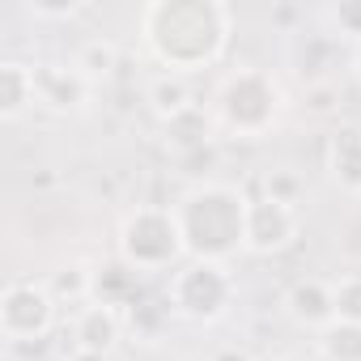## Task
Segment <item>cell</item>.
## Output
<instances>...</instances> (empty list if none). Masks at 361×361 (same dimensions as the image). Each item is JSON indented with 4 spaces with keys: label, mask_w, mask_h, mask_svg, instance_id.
Here are the masks:
<instances>
[{
    "label": "cell",
    "mask_w": 361,
    "mask_h": 361,
    "mask_svg": "<svg viewBox=\"0 0 361 361\" xmlns=\"http://www.w3.org/2000/svg\"><path fill=\"white\" fill-rule=\"evenodd\" d=\"M276 361H314V357H306V353H285V357H276Z\"/></svg>",
    "instance_id": "cell-25"
},
{
    "label": "cell",
    "mask_w": 361,
    "mask_h": 361,
    "mask_svg": "<svg viewBox=\"0 0 361 361\" xmlns=\"http://www.w3.org/2000/svg\"><path fill=\"white\" fill-rule=\"evenodd\" d=\"M234 298H238V281L230 264H217V259H183L166 285V310L196 327L221 323Z\"/></svg>",
    "instance_id": "cell-5"
},
{
    "label": "cell",
    "mask_w": 361,
    "mask_h": 361,
    "mask_svg": "<svg viewBox=\"0 0 361 361\" xmlns=\"http://www.w3.org/2000/svg\"><path fill=\"white\" fill-rule=\"evenodd\" d=\"M302 178L293 174V170H285V166H276L268 178H264V196H272V200H285V204H298L302 200Z\"/></svg>",
    "instance_id": "cell-19"
},
{
    "label": "cell",
    "mask_w": 361,
    "mask_h": 361,
    "mask_svg": "<svg viewBox=\"0 0 361 361\" xmlns=\"http://www.w3.org/2000/svg\"><path fill=\"white\" fill-rule=\"evenodd\" d=\"M30 106H39L35 98V64L26 60H0V119L18 123Z\"/></svg>",
    "instance_id": "cell-12"
},
{
    "label": "cell",
    "mask_w": 361,
    "mask_h": 361,
    "mask_svg": "<svg viewBox=\"0 0 361 361\" xmlns=\"http://www.w3.org/2000/svg\"><path fill=\"white\" fill-rule=\"evenodd\" d=\"M77 68L94 81V85H102L111 73H115V64H119V47L111 43V39H90V43H81L77 47Z\"/></svg>",
    "instance_id": "cell-17"
},
{
    "label": "cell",
    "mask_w": 361,
    "mask_h": 361,
    "mask_svg": "<svg viewBox=\"0 0 361 361\" xmlns=\"http://www.w3.org/2000/svg\"><path fill=\"white\" fill-rule=\"evenodd\" d=\"M68 361H111V357H98V353H73Z\"/></svg>",
    "instance_id": "cell-24"
},
{
    "label": "cell",
    "mask_w": 361,
    "mask_h": 361,
    "mask_svg": "<svg viewBox=\"0 0 361 361\" xmlns=\"http://www.w3.org/2000/svg\"><path fill=\"white\" fill-rule=\"evenodd\" d=\"M327 174L331 183H340L344 192L361 196V128H340L327 140Z\"/></svg>",
    "instance_id": "cell-13"
},
{
    "label": "cell",
    "mask_w": 361,
    "mask_h": 361,
    "mask_svg": "<svg viewBox=\"0 0 361 361\" xmlns=\"http://www.w3.org/2000/svg\"><path fill=\"white\" fill-rule=\"evenodd\" d=\"M234 35V13L221 0H149L140 9L145 51L178 77L213 68Z\"/></svg>",
    "instance_id": "cell-1"
},
{
    "label": "cell",
    "mask_w": 361,
    "mask_h": 361,
    "mask_svg": "<svg viewBox=\"0 0 361 361\" xmlns=\"http://www.w3.org/2000/svg\"><path fill=\"white\" fill-rule=\"evenodd\" d=\"M285 106H289V98H285V85H281L276 73L255 68V64H238L213 90V106L209 111H213L221 136L259 140V136H268L281 123Z\"/></svg>",
    "instance_id": "cell-3"
},
{
    "label": "cell",
    "mask_w": 361,
    "mask_h": 361,
    "mask_svg": "<svg viewBox=\"0 0 361 361\" xmlns=\"http://www.w3.org/2000/svg\"><path fill=\"white\" fill-rule=\"evenodd\" d=\"M298 209L272 196H251L247 204V251L251 255H281L298 243Z\"/></svg>",
    "instance_id": "cell-8"
},
{
    "label": "cell",
    "mask_w": 361,
    "mask_h": 361,
    "mask_svg": "<svg viewBox=\"0 0 361 361\" xmlns=\"http://www.w3.org/2000/svg\"><path fill=\"white\" fill-rule=\"evenodd\" d=\"M115 247H119V264H128L136 276L140 272H174L188 259L178 217L166 204H136L132 213H123Z\"/></svg>",
    "instance_id": "cell-4"
},
{
    "label": "cell",
    "mask_w": 361,
    "mask_h": 361,
    "mask_svg": "<svg viewBox=\"0 0 361 361\" xmlns=\"http://www.w3.org/2000/svg\"><path fill=\"white\" fill-rule=\"evenodd\" d=\"M94 81L77 68V60H43L35 64V98L47 115H60V119H73V115H85L90 102H94Z\"/></svg>",
    "instance_id": "cell-7"
},
{
    "label": "cell",
    "mask_w": 361,
    "mask_h": 361,
    "mask_svg": "<svg viewBox=\"0 0 361 361\" xmlns=\"http://www.w3.org/2000/svg\"><path fill=\"white\" fill-rule=\"evenodd\" d=\"M247 204L251 196L234 183L200 178L178 196L170 209L183 230L188 259H217L230 264V255L247 251Z\"/></svg>",
    "instance_id": "cell-2"
},
{
    "label": "cell",
    "mask_w": 361,
    "mask_h": 361,
    "mask_svg": "<svg viewBox=\"0 0 361 361\" xmlns=\"http://www.w3.org/2000/svg\"><path fill=\"white\" fill-rule=\"evenodd\" d=\"M47 289L56 293L60 306H64V302H68V306H85V302H94V268H90L85 259H73V264H64V268L51 272Z\"/></svg>",
    "instance_id": "cell-16"
},
{
    "label": "cell",
    "mask_w": 361,
    "mask_h": 361,
    "mask_svg": "<svg viewBox=\"0 0 361 361\" xmlns=\"http://www.w3.org/2000/svg\"><path fill=\"white\" fill-rule=\"evenodd\" d=\"M353 77H357V85H361V43L353 47Z\"/></svg>",
    "instance_id": "cell-23"
},
{
    "label": "cell",
    "mask_w": 361,
    "mask_h": 361,
    "mask_svg": "<svg viewBox=\"0 0 361 361\" xmlns=\"http://www.w3.org/2000/svg\"><path fill=\"white\" fill-rule=\"evenodd\" d=\"M73 340H77V353H98V357H111L123 340V314L119 306L111 302H85L73 319Z\"/></svg>",
    "instance_id": "cell-10"
},
{
    "label": "cell",
    "mask_w": 361,
    "mask_h": 361,
    "mask_svg": "<svg viewBox=\"0 0 361 361\" xmlns=\"http://www.w3.org/2000/svg\"><path fill=\"white\" fill-rule=\"evenodd\" d=\"M56 314H60V302L39 281H13L0 293V336L9 344H30L51 336Z\"/></svg>",
    "instance_id": "cell-6"
},
{
    "label": "cell",
    "mask_w": 361,
    "mask_h": 361,
    "mask_svg": "<svg viewBox=\"0 0 361 361\" xmlns=\"http://www.w3.org/2000/svg\"><path fill=\"white\" fill-rule=\"evenodd\" d=\"M314 353L319 361H361V323H327L323 331H314Z\"/></svg>",
    "instance_id": "cell-15"
},
{
    "label": "cell",
    "mask_w": 361,
    "mask_h": 361,
    "mask_svg": "<svg viewBox=\"0 0 361 361\" xmlns=\"http://www.w3.org/2000/svg\"><path fill=\"white\" fill-rule=\"evenodd\" d=\"M285 314L306 327V331H323L327 323H336V285L319 281V276H298L285 289Z\"/></svg>",
    "instance_id": "cell-9"
},
{
    "label": "cell",
    "mask_w": 361,
    "mask_h": 361,
    "mask_svg": "<svg viewBox=\"0 0 361 361\" xmlns=\"http://www.w3.org/2000/svg\"><path fill=\"white\" fill-rule=\"evenodd\" d=\"M331 285H336V319L361 323V272H344Z\"/></svg>",
    "instance_id": "cell-18"
},
{
    "label": "cell",
    "mask_w": 361,
    "mask_h": 361,
    "mask_svg": "<svg viewBox=\"0 0 361 361\" xmlns=\"http://www.w3.org/2000/svg\"><path fill=\"white\" fill-rule=\"evenodd\" d=\"M209 361H255V357H251L247 348H238V344H230V348H217V353H213Z\"/></svg>",
    "instance_id": "cell-22"
},
{
    "label": "cell",
    "mask_w": 361,
    "mask_h": 361,
    "mask_svg": "<svg viewBox=\"0 0 361 361\" xmlns=\"http://www.w3.org/2000/svg\"><path fill=\"white\" fill-rule=\"evenodd\" d=\"M145 102H149V111L157 115V123H166V119H174V115H183V111H192V106H196V90H192V81H188V77H178V73H161V77H153V81H149Z\"/></svg>",
    "instance_id": "cell-14"
},
{
    "label": "cell",
    "mask_w": 361,
    "mask_h": 361,
    "mask_svg": "<svg viewBox=\"0 0 361 361\" xmlns=\"http://www.w3.org/2000/svg\"><path fill=\"white\" fill-rule=\"evenodd\" d=\"M161 136H166V145H170L178 157H192V153H204V145H213V136H221V132H217L213 111H204V106L196 102L192 111L166 119V123H161Z\"/></svg>",
    "instance_id": "cell-11"
},
{
    "label": "cell",
    "mask_w": 361,
    "mask_h": 361,
    "mask_svg": "<svg viewBox=\"0 0 361 361\" xmlns=\"http://www.w3.org/2000/svg\"><path fill=\"white\" fill-rule=\"evenodd\" d=\"M26 13L30 18H39V22H68V18H77L81 13V5H26Z\"/></svg>",
    "instance_id": "cell-21"
},
{
    "label": "cell",
    "mask_w": 361,
    "mask_h": 361,
    "mask_svg": "<svg viewBox=\"0 0 361 361\" xmlns=\"http://www.w3.org/2000/svg\"><path fill=\"white\" fill-rule=\"evenodd\" d=\"M327 18L336 22V30H340V35H348V39H357V43H361V5H340V9H327Z\"/></svg>",
    "instance_id": "cell-20"
}]
</instances>
